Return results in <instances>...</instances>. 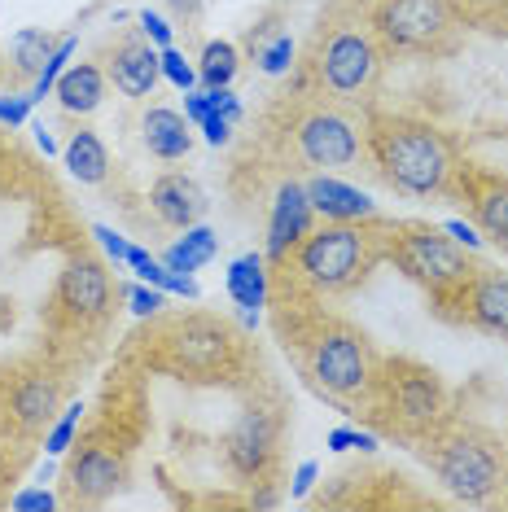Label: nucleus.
Listing matches in <instances>:
<instances>
[{"label":"nucleus","instance_id":"79ce46f5","mask_svg":"<svg viewBox=\"0 0 508 512\" xmlns=\"http://www.w3.org/2000/svg\"><path fill=\"white\" fill-rule=\"evenodd\" d=\"M171 14L180 22H198L202 18V0H171Z\"/></svg>","mask_w":508,"mask_h":512},{"label":"nucleus","instance_id":"ea45409f","mask_svg":"<svg viewBox=\"0 0 508 512\" xmlns=\"http://www.w3.org/2000/svg\"><path fill=\"white\" fill-rule=\"evenodd\" d=\"M206 114H211V97H206V92H193V88L184 92V119L202 127V119H206Z\"/></svg>","mask_w":508,"mask_h":512},{"label":"nucleus","instance_id":"4c0bfd02","mask_svg":"<svg viewBox=\"0 0 508 512\" xmlns=\"http://www.w3.org/2000/svg\"><path fill=\"white\" fill-rule=\"evenodd\" d=\"M92 237H97L101 246H106V254H110L114 263H123V259H127V246H132V241H123V237H119V232H114V228L97 224V228H92Z\"/></svg>","mask_w":508,"mask_h":512},{"label":"nucleus","instance_id":"cd10ccee","mask_svg":"<svg viewBox=\"0 0 508 512\" xmlns=\"http://www.w3.org/2000/svg\"><path fill=\"white\" fill-rule=\"evenodd\" d=\"M75 49H79V40H75V36H62V44H57V49H53V57H49V62H44V71L36 75V84H31V97H36V101L49 97V92L57 88V79L66 75V62H71V57H75Z\"/></svg>","mask_w":508,"mask_h":512},{"label":"nucleus","instance_id":"58836bf2","mask_svg":"<svg viewBox=\"0 0 508 512\" xmlns=\"http://www.w3.org/2000/svg\"><path fill=\"white\" fill-rule=\"evenodd\" d=\"M316 477H320V464H316V460H303V464H298V473H294L290 495H294V499H307L311 486H316Z\"/></svg>","mask_w":508,"mask_h":512},{"label":"nucleus","instance_id":"f257e3e1","mask_svg":"<svg viewBox=\"0 0 508 512\" xmlns=\"http://www.w3.org/2000/svg\"><path fill=\"white\" fill-rule=\"evenodd\" d=\"M368 154H373L381 180L408 197L447 193L460 171L456 149L447 132L412 114H373L368 119Z\"/></svg>","mask_w":508,"mask_h":512},{"label":"nucleus","instance_id":"473e14b6","mask_svg":"<svg viewBox=\"0 0 508 512\" xmlns=\"http://www.w3.org/2000/svg\"><path fill=\"white\" fill-rule=\"evenodd\" d=\"M31 106H36V97H31V92H9V97H0V123H9V127L27 123Z\"/></svg>","mask_w":508,"mask_h":512},{"label":"nucleus","instance_id":"1a4fd4ad","mask_svg":"<svg viewBox=\"0 0 508 512\" xmlns=\"http://www.w3.org/2000/svg\"><path fill=\"white\" fill-rule=\"evenodd\" d=\"M163 346H167V368L180 372V377H198V381L224 377L228 364H233V351H237L228 324L206 320V316L180 320L176 329L163 337Z\"/></svg>","mask_w":508,"mask_h":512},{"label":"nucleus","instance_id":"37998d69","mask_svg":"<svg viewBox=\"0 0 508 512\" xmlns=\"http://www.w3.org/2000/svg\"><path fill=\"white\" fill-rule=\"evenodd\" d=\"M36 145L44 149V154H57V141H53L49 132H44V127H36Z\"/></svg>","mask_w":508,"mask_h":512},{"label":"nucleus","instance_id":"6ab92c4d","mask_svg":"<svg viewBox=\"0 0 508 512\" xmlns=\"http://www.w3.org/2000/svg\"><path fill=\"white\" fill-rule=\"evenodd\" d=\"M149 206H154V215L163 219V224L193 228L206 215V193H202V184L189 176H163L149 189Z\"/></svg>","mask_w":508,"mask_h":512},{"label":"nucleus","instance_id":"72a5a7b5","mask_svg":"<svg viewBox=\"0 0 508 512\" xmlns=\"http://www.w3.org/2000/svg\"><path fill=\"white\" fill-rule=\"evenodd\" d=\"M127 302H132V311L136 316H158V311H163V289L158 285H132L127 289Z\"/></svg>","mask_w":508,"mask_h":512},{"label":"nucleus","instance_id":"7c9ffc66","mask_svg":"<svg viewBox=\"0 0 508 512\" xmlns=\"http://www.w3.org/2000/svg\"><path fill=\"white\" fill-rule=\"evenodd\" d=\"M163 79H167V84H176L180 92H189L193 84H198V71L184 62L180 49H171V44H167V49H163Z\"/></svg>","mask_w":508,"mask_h":512},{"label":"nucleus","instance_id":"f704fd0d","mask_svg":"<svg viewBox=\"0 0 508 512\" xmlns=\"http://www.w3.org/2000/svg\"><path fill=\"white\" fill-rule=\"evenodd\" d=\"M136 22H141V36L149 44H158V49H167V44H171V22L163 14H154V9H141Z\"/></svg>","mask_w":508,"mask_h":512},{"label":"nucleus","instance_id":"0eeeda50","mask_svg":"<svg viewBox=\"0 0 508 512\" xmlns=\"http://www.w3.org/2000/svg\"><path fill=\"white\" fill-rule=\"evenodd\" d=\"M373 399H381L390 429H399L408 438H430L447 412V390L438 381V372L417 364V359H395V364L381 368Z\"/></svg>","mask_w":508,"mask_h":512},{"label":"nucleus","instance_id":"c756f323","mask_svg":"<svg viewBox=\"0 0 508 512\" xmlns=\"http://www.w3.org/2000/svg\"><path fill=\"white\" fill-rule=\"evenodd\" d=\"M294 66V40L290 36H276L259 49V71L263 75H285Z\"/></svg>","mask_w":508,"mask_h":512},{"label":"nucleus","instance_id":"c85d7f7f","mask_svg":"<svg viewBox=\"0 0 508 512\" xmlns=\"http://www.w3.org/2000/svg\"><path fill=\"white\" fill-rule=\"evenodd\" d=\"M79 416H84V403H71V407H66V412L49 425V434H44V451H49V456H66V451L75 447Z\"/></svg>","mask_w":508,"mask_h":512},{"label":"nucleus","instance_id":"c03bdc74","mask_svg":"<svg viewBox=\"0 0 508 512\" xmlns=\"http://www.w3.org/2000/svg\"><path fill=\"white\" fill-rule=\"evenodd\" d=\"M469 5H487V9H504L508 0H469Z\"/></svg>","mask_w":508,"mask_h":512},{"label":"nucleus","instance_id":"412c9836","mask_svg":"<svg viewBox=\"0 0 508 512\" xmlns=\"http://www.w3.org/2000/svg\"><path fill=\"white\" fill-rule=\"evenodd\" d=\"M141 136H145V149L154 158H163V162H176L184 158L193 149V136H189V119L176 110H167V106H154L145 114V123H141Z\"/></svg>","mask_w":508,"mask_h":512},{"label":"nucleus","instance_id":"a19ab883","mask_svg":"<svg viewBox=\"0 0 508 512\" xmlns=\"http://www.w3.org/2000/svg\"><path fill=\"white\" fill-rule=\"evenodd\" d=\"M57 499L49 495V491H22V495H14V508L18 512H44V508H53Z\"/></svg>","mask_w":508,"mask_h":512},{"label":"nucleus","instance_id":"bb28decb","mask_svg":"<svg viewBox=\"0 0 508 512\" xmlns=\"http://www.w3.org/2000/svg\"><path fill=\"white\" fill-rule=\"evenodd\" d=\"M198 79L206 88H228L237 79V49L228 40H211L202 49V66H198Z\"/></svg>","mask_w":508,"mask_h":512},{"label":"nucleus","instance_id":"a18cd8bd","mask_svg":"<svg viewBox=\"0 0 508 512\" xmlns=\"http://www.w3.org/2000/svg\"><path fill=\"white\" fill-rule=\"evenodd\" d=\"M0 75H5V71H0Z\"/></svg>","mask_w":508,"mask_h":512},{"label":"nucleus","instance_id":"423d86ee","mask_svg":"<svg viewBox=\"0 0 508 512\" xmlns=\"http://www.w3.org/2000/svg\"><path fill=\"white\" fill-rule=\"evenodd\" d=\"M386 259L395 263L408 281H417L438 307H443V302L473 276V267H478L452 237H447V228L421 224V219H399V224H390Z\"/></svg>","mask_w":508,"mask_h":512},{"label":"nucleus","instance_id":"f03ea898","mask_svg":"<svg viewBox=\"0 0 508 512\" xmlns=\"http://www.w3.org/2000/svg\"><path fill=\"white\" fill-rule=\"evenodd\" d=\"M390 250V219H360V224H320L311 228L285 267L311 294H351L368 281V272Z\"/></svg>","mask_w":508,"mask_h":512},{"label":"nucleus","instance_id":"4be33fe9","mask_svg":"<svg viewBox=\"0 0 508 512\" xmlns=\"http://www.w3.org/2000/svg\"><path fill=\"white\" fill-rule=\"evenodd\" d=\"M53 97L62 101V110L66 114H92L106 101V71L101 66H66V75L57 79V88H53Z\"/></svg>","mask_w":508,"mask_h":512},{"label":"nucleus","instance_id":"393cba45","mask_svg":"<svg viewBox=\"0 0 508 512\" xmlns=\"http://www.w3.org/2000/svg\"><path fill=\"white\" fill-rule=\"evenodd\" d=\"M57 44H62V40L49 36L44 27H22V31H14V40H9V62H14V75L36 84V75L44 71V62L53 57Z\"/></svg>","mask_w":508,"mask_h":512},{"label":"nucleus","instance_id":"e433bc0d","mask_svg":"<svg viewBox=\"0 0 508 512\" xmlns=\"http://www.w3.org/2000/svg\"><path fill=\"white\" fill-rule=\"evenodd\" d=\"M447 237L456 241V246H465V250H482V237H478V228L465 224V219H447Z\"/></svg>","mask_w":508,"mask_h":512},{"label":"nucleus","instance_id":"a878e982","mask_svg":"<svg viewBox=\"0 0 508 512\" xmlns=\"http://www.w3.org/2000/svg\"><path fill=\"white\" fill-rule=\"evenodd\" d=\"M215 254H219V237L206 224H193V228H184V241H176V246L163 250V263L171 267V272L193 276L198 267L211 263Z\"/></svg>","mask_w":508,"mask_h":512},{"label":"nucleus","instance_id":"2eb2a0df","mask_svg":"<svg viewBox=\"0 0 508 512\" xmlns=\"http://www.w3.org/2000/svg\"><path fill=\"white\" fill-rule=\"evenodd\" d=\"M106 75L123 97H154L158 79H163V49L149 40H123L110 57Z\"/></svg>","mask_w":508,"mask_h":512},{"label":"nucleus","instance_id":"dca6fc26","mask_svg":"<svg viewBox=\"0 0 508 512\" xmlns=\"http://www.w3.org/2000/svg\"><path fill=\"white\" fill-rule=\"evenodd\" d=\"M460 180H465L473 224L482 228V237H491L495 246L508 254V180L482 176V171H465V167H460Z\"/></svg>","mask_w":508,"mask_h":512},{"label":"nucleus","instance_id":"20e7f679","mask_svg":"<svg viewBox=\"0 0 508 512\" xmlns=\"http://www.w3.org/2000/svg\"><path fill=\"white\" fill-rule=\"evenodd\" d=\"M425 442V460L438 473V482L447 486L456 499L465 504H487V499L500 491L504 482V451L487 429H473V425H456L443 429L438 425Z\"/></svg>","mask_w":508,"mask_h":512},{"label":"nucleus","instance_id":"ddd939ff","mask_svg":"<svg viewBox=\"0 0 508 512\" xmlns=\"http://www.w3.org/2000/svg\"><path fill=\"white\" fill-rule=\"evenodd\" d=\"M110 298H114L110 272L101 263H92V259H75L62 272V281H57V307H62L71 320H79V324L106 316Z\"/></svg>","mask_w":508,"mask_h":512},{"label":"nucleus","instance_id":"5701e85b","mask_svg":"<svg viewBox=\"0 0 508 512\" xmlns=\"http://www.w3.org/2000/svg\"><path fill=\"white\" fill-rule=\"evenodd\" d=\"M228 298L241 311H259L268 302V259L263 254H241L228 263Z\"/></svg>","mask_w":508,"mask_h":512},{"label":"nucleus","instance_id":"a211bd4d","mask_svg":"<svg viewBox=\"0 0 508 512\" xmlns=\"http://www.w3.org/2000/svg\"><path fill=\"white\" fill-rule=\"evenodd\" d=\"M272 447H276V421L268 412H246L241 425L228 434L224 456L241 477H259L272 460Z\"/></svg>","mask_w":508,"mask_h":512},{"label":"nucleus","instance_id":"39448f33","mask_svg":"<svg viewBox=\"0 0 508 512\" xmlns=\"http://www.w3.org/2000/svg\"><path fill=\"white\" fill-rule=\"evenodd\" d=\"M381 62L386 49L373 22H333L329 31H320V44L311 53V79L333 101H364L381 79Z\"/></svg>","mask_w":508,"mask_h":512},{"label":"nucleus","instance_id":"2f4dec72","mask_svg":"<svg viewBox=\"0 0 508 512\" xmlns=\"http://www.w3.org/2000/svg\"><path fill=\"white\" fill-rule=\"evenodd\" d=\"M329 451H355V447H360V451H377V438L373 434H364V429H329Z\"/></svg>","mask_w":508,"mask_h":512},{"label":"nucleus","instance_id":"f3484780","mask_svg":"<svg viewBox=\"0 0 508 512\" xmlns=\"http://www.w3.org/2000/svg\"><path fill=\"white\" fill-rule=\"evenodd\" d=\"M307 202L316 215H325L329 224H360V219H377V202L368 193H360L355 184H342L325 176V171H316L307 184Z\"/></svg>","mask_w":508,"mask_h":512},{"label":"nucleus","instance_id":"7ed1b4c3","mask_svg":"<svg viewBox=\"0 0 508 512\" xmlns=\"http://www.w3.org/2000/svg\"><path fill=\"white\" fill-rule=\"evenodd\" d=\"M298 355H303L307 377L316 381L329 399H373L381 364L360 329H351L346 320H311L303 333L294 337Z\"/></svg>","mask_w":508,"mask_h":512},{"label":"nucleus","instance_id":"b1692460","mask_svg":"<svg viewBox=\"0 0 508 512\" xmlns=\"http://www.w3.org/2000/svg\"><path fill=\"white\" fill-rule=\"evenodd\" d=\"M66 158V171L79 180V184H101L110 171V158H106V145H101L97 132H88V127H79L71 136V145L62 149Z\"/></svg>","mask_w":508,"mask_h":512},{"label":"nucleus","instance_id":"9b49d317","mask_svg":"<svg viewBox=\"0 0 508 512\" xmlns=\"http://www.w3.org/2000/svg\"><path fill=\"white\" fill-rule=\"evenodd\" d=\"M456 307V320L473 324L482 333L508 337V272H491V267H473V276L443 302V311Z\"/></svg>","mask_w":508,"mask_h":512},{"label":"nucleus","instance_id":"aec40b11","mask_svg":"<svg viewBox=\"0 0 508 512\" xmlns=\"http://www.w3.org/2000/svg\"><path fill=\"white\" fill-rule=\"evenodd\" d=\"M57 403H62V390H57L53 377H18L14 390H9V416L22 425V429H44L53 421Z\"/></svg>","mask_w":508,"mask_h":512},{"label":"nucleus","instance_id":"9d476101","mask_svg":"<svg viewBox=\"0 0 508 512\" xmlns=\"http://www.w3.org/2000/svg\"><path fill=\"white\" fill-rule=\"evenodd\" d=\"M298 158L316 171H333V167H351L360 158V132L355 123L338 110H311L294 132Z\"/></svg>","mask_w":508,"mask_h":512},{"label":"nucleus","instance_id":"4468645a","mask_svg":"<svg viewBox=\"0 0 508 512\" xmlns=\"http://www.w3.org/2000/svg\"><path fill=\"white\" fill-rule=\"evenodd\" d=\"M66 477H71V499L75 504H101L123 486V456L101 442L75 451V460L66 464Z\"/></svg>","mask_w":508,"mask_h":512},{"label":"nucleus","instance_id":"c9c22d12","mask_svg":"<svg viewBox=\"0 0 508 512\" xmlns=\"http://www.w3.org/2000/svg\"><path fill=\"white\" fill-rule=\"evenodd\" d=\"M233 127H237L233 119H224V114H215V110H211V114L202 119L206 145H215V149H219V145H228V141H233Z\"/></svg>","mask_w":508,"mask_h":512},{"label":"nucleus","instance_id":"f8f14e48","mask_svg":"<svg viewBox=\"0 0 508 512\" xmlns=\"http://www.w3.org/2000/svg\"><path fill=\"white\" fill-rule=\"evenodd\" d=\"M311 219H316V211H311V202H307V189L298 180H285L281 189H276V197H272V219H268V241H263V259H272V263L290 259L294 246L311 232Z\"/></svg>","mask_w":508,"mask_h":512},{"label":"nucleus","instance_id":"6e6552de","mask_svg":"<svg viewBox=\"0 0 508 512\" xmlns=\"http://www.w3.org/2000/svg\"><path fill=\"white\" fill-rule=\"evenodd\" d=\"M373 31L386 53H447L456 31L452 0H381Z\"/></svg>","mask_w":508,"mask_h":512}]
</instances>
